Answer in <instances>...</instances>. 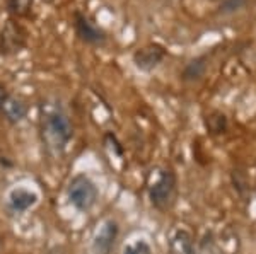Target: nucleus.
Segmentation results:
<instances>
[{
	"mask_svg": "<svg viewBox=\"0 0 256 254\" xmlns=\"http://www.w3.org/2000/svg\"><path fill=\"white\" fill-rule=\"evenodd\" d=\"M248 0H224V2L218 5V14H234V12L244 9Z\"/></svg>",
	"mask_w": 256,
	"mask_h": 254,
	"instance_id": "15",
	"label": "nucleus"
},
{
	"mask_svg": "<svg viewBox=\"0 0 256 254\" xmlns=\"http://www.w3.org/2000/svg\"><path fill=\"white\" fill-rule=\"evenodd\" d=\"M74 29H76V34L82 43L90 44V46H102L106 44V32L98 27L96 24L90 20L88 15L82 14L80 10L74 12Z\"/></svg>",
	"mask_w": 256,
	"mask_h": 254,
	"instance_id": "4",
	"label": "nucleus"
},
{
	"mask_svg": "<svg viewBox=\"0 0 256 254\" xmlns=\"http://www.w3.org/2000/svg\"><path fill=\"white\" fill-rule=\"evenodd\" d=\"M166 48L160 46L158 43H150L146 46L138 48L134 53V63L138 70L142 72H152L156 67H159V63L166 58Z\"/></svg>",
	"mask_w": 256,
	"mask_h": 254,
	"instance_id": "7",
	"label": "nucleus"
},
{
	"mask_svg": "<svg viewBox=\"0 0 256 254\" xmlns=\"http://www.w3.org/2000/svg\"><path fill=\"white\" fill-rule=\"evenodd\" d=\"M67 198L77 212L86 214V212L92 210L99 198L96 183L86 174L74 176L67 186Z\"/></svg>",
	"mask_w": 256,
	"mask_h": 254,
	"instance_id": "3",
	"label": "nucleus"
},
{
	"mask_svg": "<svg viewBox=\"0 0 256 254\" xmlns=\"http://www.w3.org/2000/svg\"><path fill=\"white\" fill-rule=\"evenodd\" d=\"M122 254H152V248L147 241H134L123 248Z\"/></svg>",
	"mask_w": 256,
	"mask_h": 254,
	"instance_id": "14",
	"label": "nucleus"
},
{
	"mask_svg": "<svg viewBox=\"0 0 256 254\" xmlns=\"http://www.w3.org/2000/svg\"><path fill=\"white\" fill-rule=\"evenodd\" d=\"M207 126H208V130L212 133H224L226 128H227V120H226L224 114L214 113V114H210V116H208Z\"/></svg>",
	"mask_w": 256,
	"mask_h": 254,
	"instance_id": "13",
	"label": "nucleus"
},
{
	"mask_svg": "<svg viewBox=\"0 0 256 254\" xmlns=\"http://www.w3.org/2000/svg\"><path fill=\"white\" fill-rule=\"evenodd\" d=\"M26 46V31L20 24L9 20L0 31V55L10 56Z\"/></svg>",
	"mask_w": 256,
	"mask_h": 254,
	"instance_id": "6",
	"label": "nucleus"
},
{
	"mask_svg": "<svg viewBox=\"0 0 256 254\" xmlns=\"http://www.w3.org/2000/svg\"><path fill=\"white\" fill-rule=\"evenodd\" d=\"M32 2L34 0H7V9H9L12 15L24 17V15H28L31 12Z\"/></svg>",
	"mask_w": 256,
	"mask_h": 254,
	"instance_id": "12",
	"label": "nucleus"
},
{
	"mask_svg": "<svg viewBox=\"0 0 256 254\" xmlns=\"http://www.w3.org/2000/svg\"><path fill=\"white\" fill-rule=\"evenodd\" d=\"M169 254H198L192 232L186 229H176L168 241Z\"/></svg>",
	"mask_w": 256,
	"mask_h": 254,
	"instance_id": "9",
	"label": "nucleus"
},
{
	"mask_svg": "<svg viewBox=\"0 0 256 254\" xmlns=\"http://www.w3.org/2000/svg\"><path fill=\"white\" fill-rule=\"evenodd\" d=\"M41 142L52 155H62L74 137V125L60 102H43L40 111Z\"/></svg>",
	"mask_w": 256,
	"mask_h": 254,
	"instance_id": "1",
	"label": "nucleus"
},
{
	"mask_svg": "<svg viewBox=\"0 0 256 254\" xmlns=\"http://www.w3.org/2000/svg\"><path fill=\"white\" fill-rule=\"evenodd\" d=\"M7 203H9V208L14 214H24L38 203V195L34 191L28 190V188L19 186L10 190L9 196H7Z\"/></svg>",
	"mask_w": 256,
	"mask_h": 254,
	"instance_id": "8",
	"label": "nucleus"
},
{
	"mask_svg": "<svg viewBox=\"0 0 256 254\" xmlns=\"http://www.w3.org/2000/svg\"><path fill=\"white\" fill-rule=\"evenodd\" d=\"M154 173V171H152ZM148 200L158 210H168L176 198V174L168 167L158 169L152 174L147 186Z\"/></svg>",
	"mask_w": 256,
	"mask_h": 254,
	"instance_id": "2",
	"label": "nucleus"
},
{
	"mask_svg": "<svg viewBox=\"0 0 256 254\" xmlns=\"http://www.w3.org/2000/svg\"><path fill=\"white\" fill-rule=\"evenodd\" d=\"M9 91H7V87L6 85L0 82V114H2V109H4V104H6V101L9 99Z\"/></svg>",
	"mask_w": 256,
	"mask_h": 254,
	"instance_id": "16",
	"label": "nucleus"
},
{
	"mask_svg": "<svg viewBox=\"0 0 256 254\" xmlns=\"http://www.w3.org/2000/svg\"><path fill=\"white\" fill-rule=\"evenodd\" d=\"M207 56L202 55L198 56V58H193L190 63L184 67L183 70V80L186 82H195V80H200L202 77L205 75V72H207Z\"/></svg>",
	"mask_w": 256,
	"mask_h": 254,
	"instance_id": "11",
	"label": "nucleus"
},
{
	"mask_svg": "<svg viewBox=\"0 0 256 254\" xmlns=\"http://www.w3.org/2000/svg\"><path fill=\"white\" fill-rule=\"evenodd\" d=\"M28 111H30V108H28L26 101L16 96H9V99L4 104L2 116L9 125H19L20 121L26 120Z\"/></svg>",
	"mask_w": 256,
	"mask_h": 254,
	"instance_id": "10",
	"label": "nucleus"
},
{
	"mask_svg": "<svg viewBox=\"0 0 256 254\" xmlns=\"http://www.w3.org/2000/svg\"><path fill=\"white\" fill-rule=\"evenodd\" d=\"M120 225L114 219H108L101 224V227L96 231L90 243L92 254H111L114 249V244L118 241Z\"/></svg>",
	"mask_w": 256,
	"mask_h": 254,
	"instance_id": "5",
	"label": "nucleus"
}]
</instances>
